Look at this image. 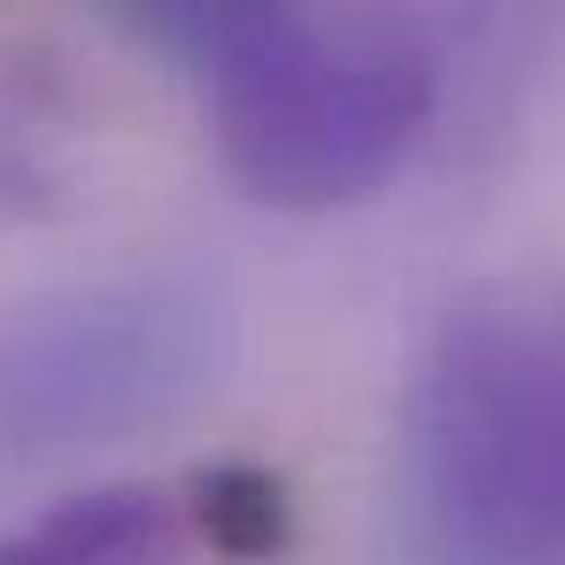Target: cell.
Returning a JSON list of instances; mask_svg holds the SVG:
<instances>
[{"instance_id":"6da1fadb","label":"cell","mask_w":565,"mask_h":565,"mask_svg":"<svg viewBox=\"0 0 565 565\" xmlns=\"http://www.w3.org/2000/svg\"><path fill=\"white\" fill-rule=\"evenodd\" d=\"M233 179L271 210L380 194L434 117V47L364 9H156Z\"/></svg>"},{"instance_id":"7a4b0ae2","label":"cell","mask_w":565,"mask_h":565,"mask_svg":"<svg viewBox=\"0 0 565 565\" xmlns=\"http://www.w3.org/2000/svg\"><path fill=\"white\" fill-rule=\"evenodd\" d=\"M395 565H565V310L457 302L395 418Z\"/></svg>"},{"instance_id":"3957f363","label":"cell","mask_w":565,"mask_h":565,"mask_svg":"<svg viewBox=\"0 0 565 565\" xmlns=\"http://www.w3.org/2000/svg\"><path fill=\"white\" fill-rule=\"evenodd\" d=\"M217 372V302L132 279L0 326V465L71 457L156 426Z\"/></svg>"},{"instance_id":"277c9868","label":"cell","mask_w":565,"mask_h":565,"mask_svg":"<svg viewBox=\"0 0 565 565\" xmlns=\"http://www.w3.org/2000/svg\"><path fill=\"white\" fill-rule=\"evenodd\" d=\"M179 503L156 488H86L0 542V565H179Z\"/></svg>"},{"instance_id":"5b68a950","label":"cell","mask_w":565,"mask_h":565,"mask_svg":"<svg viewBox=\"0 0 565 565\" xmlns=\"http://www.w3.org/2000/svg\"><path fill=\"white\" fill-rule=\"evenodd\" d=\"M202 526L217 550L233 557H256L279 542V488L264 472H210L202 480Z\"/></svg>"}]
</instances>
